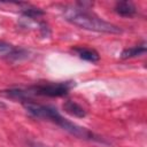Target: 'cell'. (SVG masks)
<instances>
[{
    "label": "cell",
    "instance_id": "obj_7",
    "mask_svg": "<svg viewBox=\"0 0 147 147\" xmlns=\"http://www.w3.org/2000/svg\"><path fill=\"white\" fill-rule=\"evenodd\" d=\"M63 109H64L68 114L75 116V117L82 118V117H85V116H86L85 109H84L82 106H79L78 103L74 102V101H67V102H64Z\"/></svg>",
    "mask_w": 147,
    "mask_h": 147
},
{
    "label": "cell",
    "instance_id": "obj_9",
    "mask_svg": "<svg viewBox=\"0 0 147 147\" xmlns=\"http://www.w3.org/2000/svg\"><path fill=\"white\" fill-rule=\"evenodd\" d=\"M30 147H45V146H42V145H40L38 142H31L30 144Z\"/></svg>",
    "mask_w": 147,
    "mask_h": 147
},
{
    "label": "cell",
    "instance_id": "obj_8",
    "mask_svg": "<svg viewBox=\"0 0 147 147\" xmlns=\"http://www.w3.org/2000/svg\"><path fill=\"white\" fill-rule=\"evenodd\" d=\"M146 53V44L142 42L141 45H136L133 47L126 48L122 52L121 57L122 59H131V57H136V56H140L142 54Z\"/></svg>",
    "mask_w": 147,
    "mask_h": 147
},
{
    "label": "cell",
    "instance_id": "obj_1",
    "mask_svg": "<svg viewBox=\"0 0 147 147\" xmlns=\"http://www.w3.org/2000/svg\"><path fill=\"white\" fill-rule=\"evenodd\" d=\"M24 107H25L26 111L29 114H31L32 116H34L37 118H41V119H47V121L59 125L64 131L69 132L70 134L75 136L77 138L90 139V140H99L94 133H92L87 129L82 127V126L70 122L69 119L64 118L55 108H53L51 106H44V105L34 103V102H31V101H26V102H24Z\"/></svg>",
    "mask_w": 147,
    "mask_h": 147
},
{
    "label": "cell",
    "instance_id": "obj_6",
    "mask_svg": "<svg viewBox=\"0 0 147 147\" xmlns=\"http://www.w3.org/2000/svg\"><path fill=\"white\" fill-rule=\"evenodd\" d=\"M115 11L121 15V16H125V17H130L133 16L136 14V7L132 2L129 1H122V2H117L115 6Z\"/></svg>",
    "mask_w": 147,
    "mask_h": 147
},
{
    "label": "cell",
    "instance_id": "obj_5",
    "mask_svg": "<svg viewBox=\"0 0 147 147\" xmlns=\"http://www.w3.org/2000/svg\"><path fill=\"white\" fill-rule=\"evenodd\" d=\"M74 51L77 53V55H78L80 59H83V60H85V61H88V62H96V61H99V59H100L99 54H98L94 49H92V48H87V47H76V48H74Z\"/></svg>",
    "mask_w": 147,
    "mask_h": 147
},
{
    "label": "cell",
    "instance_id": "obj_4",
    "mask_svg": "<svg viewBox=\"0 0 147 147\" xmlns=\"http://www.w3.org/2000/svg\"><path fill=\"white\" fill-rule=\"evenodd\" d=\"M0 54L3 56H8L10 59L20 60L22 56H25V52L20 48H15L10 44H7L5 41H0Z\"/></svg>",
    "mask_w": 147,
    "mask_h": 147
},
{
    "label": "cell",
    "instance_id": "obj_2",
    "mask_svg": "<svg viewBox=\"0 0 147 147\" xmlns=\"http://www.w3.org/2000/svg\"><path fill=\"white\" fill-rule=\"evenodd\" d=\"M63 15L64 18L80 28V29H85V30H90V31H95V32H105V33H121L122 29L110 22H106L99 17H96L95 15L80 9V8H67L65 10H63Z\"/></svg>",
    "mask_w": 147,
    "mask_h": 147
},
{
    "label": "cell",
    "instance_id": "obj_3",
    "mask_svg": "<svg viewBox=\"0 0 147 147\" xmlns=\"http://www.w3.org/2000/svg\"><path fill=\"white\" fill-rule=\"evenodd\" d=\"M71 82H59V83H42L33 85L26 90L22 88H10L8 91H3L6 96L22 100L23 103L29 101L30 96H49V98H59L64 96L71 90Z\"/></svg>",
    "mask_w": 147,
    "mask_h": 147
}]
</instances>
